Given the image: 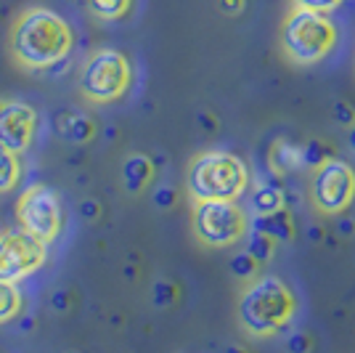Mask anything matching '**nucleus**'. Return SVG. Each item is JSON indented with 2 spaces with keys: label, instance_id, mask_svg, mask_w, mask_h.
<instances>
[{
  "label": "nucleus",
  "instance_id": "obj_1",
  "mask_svg": "<svg viewBox=\"0 0 355 353\" xmlns=\"http://www.w3.org/2000/svg\"><path fill=\"white\" fill-rule=\"evenodd\" d=\"M74 32L69 22L51 8L32 6L16 16L11 35H8V48L19 67L24 69H48L53 64L64 61L72 54Z\"/></svg>",
  "mask_w": 355,
  "mask_h": 353
},
{
  "label": "nucleus",
  "instance_id": "obj_2",
  "mask_svg": "<svg viewBox=\"0 0 355 353\" xmlns=\"http://www.w3.org/2000/svg\"><path fill=\"white\" fill-rule=\"evenodd\" d=\"M295 313V293L279 277H254L239 297L236 319L252 338H273L292 324Z\"/></svg>",
  "mask_w": 355,
  "mask_h": 353
},
{
  "label": "nucleus",
  "instance_id": "obj_3",
  "mask_svg": "<svg viewBox=\"0 0 355 353\" xmlns=\"http://www.w3.org/2000/svg\"><path fill=\"white\" fill-rule=\"evenodd\" d=\"M186 186L193 202L205 199H239L250 186V170L241 157L220 149L196 154L189 165Z\"/></svg>",
  "mask_w": 355,
  "mask_h": 353
},
{
  "label": "nucleus",
  "instance_id": "obj_4",
  "mask_svg": "<svg viewBox=\"0 0 355 353\" xmlns=\"http://www.w3.org/2000/svg\"><path fill=\"white\" fill-rule=\"evenodd\" d=\"M337 45V27L329 14H315L308 8H292L284 19L282 27V48L286 59L311 67L326 59Z\"/></svg>",
  "mask_w": 355,
  "mask_h": 353
},
{
  "label": "nucleus",
  "instance_id": "obj_5",
  "mask_svg": "<svg viewBox=\"0 0 355 353\" xmlns=\"http://www.w3.org/2000/svg\"><path fill=\"white\" fill-rule=\"evenodd\" d=\"M133 80V69L125 54L114 48L93 51L80 72V93L90 104H112L122 99Z\"/></svg>",
  "mask_w": 355,
  "mask_h": 353
},
{
  "label": "nucleus",
  "instance_id": "obj_6",
  "mask_svg": "<svg viewBox=\"0 0 355 353\" xmlns=\"http://www.w3.org/2000/svg\"><path fill=\"white\" fill-rule=\"evenodd\" d=\"M191 226L199 245L223 250L241 242L250 221L241 205H236V199H205L193 205Z\"/></svg>",
  "mask_w": 355,
  "mask_h": 353
},
{
  "label": "nucleus",
  "instance_id": "obj_7",
  "mask_svg": "<svg viewBox=\"0 0 355 353\" xmlns=\"http://www.w3.org/2000/svg\"><path fill=\"white\" fill-rule=\"evenodd\" d=\"M355 199V170L350 162L329 157L311 176V205L321 215H342Z\"/></svg>",
  "mask_w": 355,
  "mask_h": 353
},
{
  "label": "nucleus",
  "instance_id": "obj_8",
  "mask_svg": "<svg viewBox=\"0 0 355 353\" xmlns=\"http://www.w3.org/2000/svg\"><path fill=\"white\" fill-rule=\"evenodd\" d=\"M16 221L21 231L40 239L43 245H51L61 234V223H64L56 192L48 189L45 183H32L16 202Z\"/></svg>",
  "mask_w": 355,
  "mask_h": 353
},
{
  "label": "nucleus",
  "instance_id": "obj_9",
  "mask_svg": "<svg viewBox=\"0 0 355 353\" xmlns=\"http://www.w3.org/2000/svg\"><path fill=\"white\" fill-rule=\"evenodd\" d=\"M48 258V245L21 229H11L0 234V281H14L32 277L37 268H43Z\"/></svg>",
  "mask_w": 355,
  "mask_h": 353
},
{
  "label": "nucleus",
  "instance_id": "obj_10",
  "mask_svg": "<svg viewBox=\"0 0 355 353\" xmlns=\"http://www.w3.org/2000/svg\"><path fill=\"white\" fill-rule=\"evenodd\" d=\"M37 133V109L27 101H0V147L24 154Z\"/></svg>",
  "mask_w": 355,
  "mask_h": 353
},
{
  "label": "nucleus",
  "instance_id": "obj_11",
  "mask_svg": "<svg viewBox=\"0 0 355 353\" xmlns=\"http://www.w3.org/2000/svg\"><path fill=\"white\" fill-rule=\"evenodd\" d=\"M250 229L268 234L276 245H289L295 239V221H292L286 207L276 210V213H268V215H254L250 221Z\"/></svg>",
  "mask_w": 355,
  "mask_h": 353
},
{
  "label": "nucleus",
  "instance_id": "obj_12",
  "mask_svg": "<svg viewBox=\"0 0 355 353\" xmlns=\"http://www.w3.org/2000/svg\"><path fill=\"white\" fill-rule=\"evenodd\" d=\"M151 178H154V162H151V157L141 154V151L125 157V162H122V183H125L128 192L141 194L151 183Z\"/></svg>",
  "mask_w": 355,
  "mask_h": 353
},
{
  "label": "nucleus",
  "instance_id": "obj_13",
  "mask_svg": "<svg viewBox=\"0 0 355 353\" xmlns=\"http://www.w3.org/2000/svg\"><path fill=\"white\" fill-rule=\"evenodd\" d=\"M250 207L254 210V215H268L286 207V192L279 183H257L250 192Z\"/></svg>",
  "mask_w": 355,
  "mask_h": 353
},
{
  "label": "nucleus",
  "instance_id": "obj_14",
  "mask_svg": "<svg viewBox=\"0 0 355 353\" xmlns=\"http://www.w3.org/2000/svg\"><path fill=\"white\" fill-rule=\"evenodd\" d=\"M56 128H59V136H64V138L72 141V144H88L90 138L96 136L93 120L85 117V115H80V112H67V115H61L59 122H56Z\"/></svg>",
  "mask_w": 355,
  "mask_h": 353
},
{
  "label": "nucleus",
  "instance_id": "obj_15",
  "mask_svg": "<svg viewBox=\"0 0 355 353\" xmlns=\"http://www.w3.org/2000/svg\"><path fill=\"white\" fill-rule=\"evenodd\" d=\"M270 162L273 167H279L282 173H292V170H302V149L292 144V141H276L273 151H270Z\"/></svg>",
  "mask_w": 355,
  "mask_h": 353
},
{
  "label": "nucleus",
  "instance_id": "obj_16",
  "mask_svg": "<svg viewBox=\"0 0 355 353\" xmlns=\"http://www.w3.org/2000/svg\"><path fill=\"white\" fill-rule=\"evenodd\" d=\"M241 239H247V247H244V250L250 252L260 265L268 263V261L273 258V252H276V242L268 234H263V231H257V229H250V226H247V231H244Z\"/></svg>",
  "mask_w": 355,
  "mask_h": 353
},
{
  "label": "nucleus",
  "instance_id": "obj_17",
  "mask_svg": "<svg viewBox=\"0 0 355 353\" xmlns=\"http://www.w3.org/2000/svg\"><path fill=\"white\" fill-rule=\"evenodd\" d=\"M21 178V160L19 154L0 147V194L11 192Z\"/></svg>",
  "mask_w": 355,
  "mask_h": 353
},
{
  "label": "nucleus",
  "instance_id": "obj_18",
  "mask_svg": "<svg viewBox=\"0 0 355 353\" xmlns=\"http://www.w3.org/2000/svg\"><path fill=\"white\" fill-rule=\"evenodd\" d=\"M88 11L101 22H117L130 11L133 0H85Z\"/></svg>",
  "mask_w": 355,
  "mask_h": 353
},
{
  "label": "nucleus",
  "instance_id": "obj_19",
  "mask_svg": "<svg viewBox=\"0 0 355 353\" xmlns=\"http://www.w3.org/2000/svg\"><path fill=\"white\" fill-rule=\"evenodd\" d=\"M21 311V293L14 281H0V324L11 322Z\"/></svg>",
  "mask_w": 355,
  "mask_h": 353
},
{
  "label": "nucleus",
  "instance_id": "obj_20",
  "mask_svg": "<svg viewBox=\"0 0 355 353\" xmlns=\"http://www.w3.org/2000/svg\"><path fill=\"white\" fill-rule=\"evenodd\" d=\"M257 268H260V263H257L247 250L236 252V255L231 258V274L241 281L254 279V277H257Z\"/></svg>",
  "mask_w": 355,
  "mask_h": 353
},
{
  "label": "nucleus",
  "instance_id": "obj_21",
  "mask_svg": "<svg viewBox=\"0 0 355 353\" xmlns=\"http://www.w3.org/2000/svg\"><path fill=\"white\" fill-rule=\"evenodd\" d=\"M175 300H178V287L173 281L167 279L154 281V287H151V303L157 309H170V306H175Z\"/></svg>",
  "mask_w": 355,
  "mask_h": 353
},
{
  "label": "nucleus",
  "instance_id": "obj_22",
  "mask_svg": "<svg viewBox=\"0 0 355 353\" xmlns=\"http://www.w3.org/2000/svg\"><path fill=\"white\" fill-rule=\"evenodd\" d=\"M300 149H302V165H305V167H318L321 162L331 157L329 149H326L321 141H305Z\"/></svg>",
  "mask_w": 355,
  "mask_h": 353
},
{
  "label": "nucleus",
  "instance_id": "obj_23",
  "mask_svg": "<svg viewBox=\"0 0 355 353\" xmlns=\"http://www.w3.org/2000/svg\"><path fill=\"white\" fill-rule=\"evenodd\" d=\"M297 8H308L315 14H331L342 6V0H295Z\"/></svg>",
  "mask_w": 355,
  "mask_h": 353
},
{
  "label": "nucleus",
  "instance_id": "obj_24",
  "mask_svg": "<svg viewBox=\"0 0 355 353\" xmlns=\"http://www.w3.org/2000/svg\"><path fill=\"white\" fill-rule=\"evenodd\" d=\"M334 120H337V125H342L345 131H347L350 125H355L353 104H347V101H337V104H334Z\"/></svg>",
  "mask_w": 355,
  "mask_h": 353
},
{
  "label": "nucleus",
  "instance_id": "obj_25",
  "mask_svg": "<svg viewBox=\"0 0 355 353\" xmlns=\"http://www.w3.org/2000/svg\"><path fill=\"white\" fill-rule=\"evenodd\" d=\"M154 205L159 207V210H170V207L175 205V189L173 186H157V192H154Z\"/></svg>",
  "mask_w": 355,
  "mask_h": 353
},
{
  "label": "nucleus",
  "instance_id": "obj_26",
  "mask_svg": "<svg viewBox=\"0 0 355 353\" xmlns=\"http://www.w3.org/2000/svg\"><path fill=\"white\" fill-rule=\"evenodd\" d=\"M286 351L289 353H308L311 351V338L308 332H292L286 338Z\"/></svg>",
  "mask_w": 355,
  "mask_h": 353
},
{
  "label": "nucleus",
  "instance_id": "obj_27",
  "mask_svg": "<svg viewBox=\"0 0 355 353\" xmlns=\"http://www.w3.org/2000/svg\"><path fill=\"white\" fill-rule=\"evenodd\" d=\"M80 215H83L85 221H96V218L101 215V205H98L96 199H83V202H80Z\"/></svg>",
  "mask_w": 355,
  "mask_h": 353
},
{
  "label": "nucleus",
  "instance_id": "obj_28",
  "mask_svg": "<svg viewBox=\"0 0 355 353\" xmlns=\"http://www.w3.org/2000/svg\"><path fill=\"white\" fill-rule=\"evenodd\" d=\"M337 234L347 236V239H350V236H355V221H353V218H345V215H342L340 221H337Z\"/></svg>",
  "mask_w": 355,
  "mask_h": 353
},
{
  "label": "nucleus",
  "instance_id": "obj_29",
  "mask_svg": "<svg viewBox=\"0 0 355 353\" xmlns=\"http://www.w3.org/2000/svg\"><path fill=\"white\" fill-rule=\"evenodd\" d=\"M220 8L228 16H236V14H241V8H244V0H220Z\"/></svg>",
  "mask_w": 355,
  "mask_h": 353
},
{
  "label": "nucleus",
  "instance_id": "obj_30",
  "mask_svg": "<svg viewBox=\"0 0 355 353\" xmlns=\"http://www.w3.org/2000/svg\"><path fill=\"white\" fill-rule=\"evenodd\" d=\"M67 306H69V293H64V290H56V293H53V309L64 313V311H67Z\"/></svg>",
  "mask_w": 355,
  "mask_h": 353
},
{
  "label": "nucleus",
  "instance_id": "obj_31",
  "mask_svg": "<svg viewBox=\"0 0 355 353\" xmlns=\"http://www.w3.org/2000/svg\"><path fill=\"white\" fill-rule=\"evenodd\" d=\"M347 147L355 151V125H350V128H347Z\"/></svg>",
  "mask_w": 355,
  "mask_h": 353
},
{
  "label": "nucleus",
  "instance_id": "obj_32",
  "mask_svg": "<svg viewBox=\"0 0 355 353\" xmlns=\"http://www.w3.org/2000/svg\"><path fill=\"white\" fill-rule=\"evenodd\" d=\"M321 236H324V231H321V229H311V239H315V242H318Z\"/></svg>",
  "mask_w": 355,
  "mask_h": 353
},
{
  "label": "nucleus",
  "instance_id": "obj_33",
  "mask_svg": "<svg viewBox=\"0 0 355 353\" xmlns=\"http://www.w3.org/2000/svg\"><path fill=\"white\" fill-rule=\"evenodd\" d=\"M228 353H244V351H241V348H236V345H231V348H228Z\"/></svg>",
  "mask_w": 355,
  "mask_h": 353
}]
</instances>
